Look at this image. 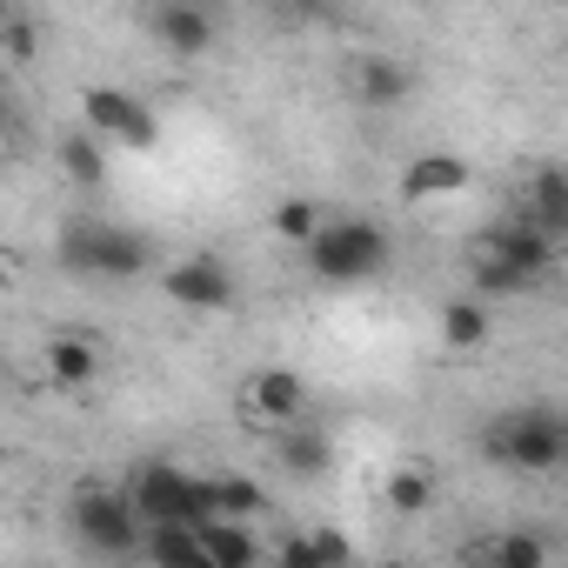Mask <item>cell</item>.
Segmentation results:
<instances>
[{"instance_id": "15", "label": "cell", "mask_w": 568, "mask_h": 568, "mask_svg": "<svg viewBox=\"0 0 568 568\" xmlns=\"http://www.w3.org/2000/svg\"><path fill=\"white\" fill-rule=\"evenodd\" d=\"M54 154H61V174H68L74 187H101V181H108V141H101L94 128L61 134V141H54Z\"/></svg>"}, {"instance_id": "17", "label": "cell", "mask_w": 568, "mask_h": 568, "mask_svg": "<svg viewBox=\"0 0 568 568\" xmlns=\"http://www.w3.org/2000/svg\"><path fill=\"white\" fill-rule=\"evenodd\" d=\"M488 335H495V322H488V302L462 295V302H448V308H442V342H448L455 355H475Z\"/></svg>"}, {"instance_id": "3", "label": "cell", "mask_w": 568, "mask_h": 568, "mask_svg": "<svg viewBox=\"0 0 568 568\" xmlns=\"http://www.w3.org/2000/svg\"><path fill=\"white\" fill-rule=\"evenodd\" d=\"M302 254L322 281H368L388 267V234L375 221H322V234Z\"/></svg>"}, {"instance_id": "22", "label": "cell", "mask_w": 568, "mask_h": 568, "mask_svg": "<svg viewBox=\"0 0 568 568\" xmlns=\"http://www.w3.org/2000/svg\"><path fill=\"white\" fill-rule=\"evenodd\" d=\"M322 221H328V214H322L315 201H302V194H295V201H281V207L267 214V227H274L281 241H288V247H308V241L322 234Z\"/></svg>"}, {"instance_id": "2", "label": "cell", "mask_w": 568, "mask_h": 568, "mask_svg": "<svg viewBox=\"0 0 568 568\" xmlns=\"http://www.w3.org/2000/svg\"><path fill=\"white\" fill-rule=\"evenodd\" d=\"M148 261H154V241L121 221H74L61 234V267H74V274L128 281V274H148Z\"/></svg>"}, {"instance_id": "9", "label": "cell", "mask_w": 568, "mask_h": 568, "mask_svg": "<svg viewBox=\"0 0 568 568\" xmlns=\"http://www.w3.org/2000/svg\"><path fill=\"white\" fill-rule=\"evenodd\" d=\"M154 41L181 61H201L214 48V14H207V0H161L154 8Z\"/></svg>"}, {"instance_id": "24", "label": "cell", "mask_w": 568, "mask_h": 568, "mask_svg": "<svg viewBox=\"0 0 568 568\" xmlns=\"http://www.w3.org/2000/svg\"><path fill=\"white\" fill-rule=\"evenodd\" d=\"M207 488H214V515H261L267 508V495L247 475H214Z\"/></svg>"}, {"instance_id": "25", "label": "cell", "mask_w": 568, "mask_h": 568, "mask_svg": "<svg viewBox=\"0 0 568 568\" xmlns=\"http://www.w3.org/2000/svg\"><path fill=\"white\" fill-rule=\"evenodd\" d=\"M288 14H295V21H328L335 0H288Z\"/></svg>"}, {"instance_id": "12", "label": "cell", "mask_w": 568, "mask_h": 568, "mask_svg": "<svg viewBox=\"0 0 568 568\" xmlns=\"http://www.w3.org/2000/svg\"><path fill=\"white\" fill-rule=\"evenodd\" d=\"M468 187V161L462 154H415L402 168V201H448Z\"/></svg>"}, {"instance_id": "11", "label": "cell", "mask_w": 568, "mask_h": 568, "mask_svg": "<svg viewBox=\"0 0 568 568\" xmlns=\"http://www.w3.org/2000/svg\"><path fill=\"white\" fill-rule=\"evenodd\" d=\"M41 362H48V375H54V388H88L94 375H101V362H108V348L94 342V335H48V348H41Z\"/></svg>"}, {"instance_id": "10", "label": "cell", "mask_w": 568, "mask_h": 568, "mask_svg": "<svg viewBox=\"0 0 568 568\" xmlns=\"http://www.w3.org/2000/svg\"><path fill=\"white\" fill-rule=\"evenodd\" d=\"M475 247H495L501 261H515V267H521V274H535V281H541V274L561 261V254H555V241H548V234H541L528 214H515V221H501V227L475 234Z\"/></svg>"}, {"instance_id": "7", "label": "cell", "mask_w": 568, "mask_h": 568, "mask_svg": "<svg viewBox=\"0 0 568 568\" xmlns=\"http://www.w3.org/2000/svg\"><path fill=\"white\" fill-rule=\"evenodd\" d=\"M81 114H88V128L101 134V141H121V148H154V134H161V121H154V108H141L128 88H88V101H81Z\"/></svg>"}, {"instance_id": "18", "label": "cell", "mask_w": 568, "mask_h": 568, "mask_svg": "<svg viewBox=\"0 0 568 568\" xmlns=\"http://www.w3.org/2000/svg\"><path fill=\"white\" fill-rule=\"evenodd\" d=\"M521 214L528 221H568V168L561 161H541L535 174H528V201H521Z\"/></svg>"}, {"instance_id": "23", "label": "cell", "mask_w": 568, "mask_h": 568, "mask_svg": "<svg viewBox=\"0 0 568 568\" xmlns=\"http://www.w3.org/2000/svg\"><path fill=\"white\" fill-rule=\"evenodd\" d=\"M475 555L495 561V568H541L548 561V541L541 535H495V541H475Z\"/></svg>"}, {"instance_id": "14", "label": "cell", "mask_w": 568, "mask_h": 568, "mask_svg": "<svg viewBox=\"0 0 568 568\" xmlns=\"http://www.w3.org/2000/svg\"><path fill=\"white\" fill-rule=\"evenodd\" d=\"M408 88H415V74L402 61H388V54H375V61L355 68V101H368V108H402Z\"/></svg>"}, {"instance_id": "1", "label": "cell", "mask_w": 568, "mask_h": 568, "mask_svg": "<svg viewBox=\"0 0 568 568\" xmlns=\"http://www.w3.org/2000/svg\"><path fill=\"white\" fill-rule=\"evenodd\" d=\"M481 455L515 475H555V468H568V415L555 402L508 408L481 428Z\"/></svg>"}, {"instance_id": "13", "label": "cell", "mask_w": 568, "mask_h": 568, "mask_svg": "<svg viewBox=\"0 0 568 568\" xmlns=\"http://www.w3.org/2000/svg\"><path fill=\"white\" fill-rule=\"evenodd\" d=\"M201 541H207V561L214 568H254L261 561V541L241 528V515H207L201 521Z\"/></svg>"}, {"instance_id": "6", "label": "cell", "mask_w": 568, "mask_h": 568, "mask_svg": "<svg viewBox=\"0 0 568 568\" xmlns=\"http://www.w3.org/2000/svg\"><path fill=\"white\" fill-rule=\"evenodd\" d=\"M161 295L187 315H221V308H234V267L214 254H181L161 267Z\"/></svg>"}, {"instance_id": "5", "label": "cell", "mask_w": 568, "mask_h": 568, "mask_svg": "<svg viewBox=\"0 0 568 568\" xmlns=\"http://www.w3.org/2000/svg\"><path fill=\"white\" fill-rule=\"evenodd\" d=\"M128 495H134L141 521H207L214 515V488L201 475L174 468V462H141Z\"/></svg>"}, {"instance_id": "21", "label": "cell", "mask_w": 568, "mask_h": 568, "mask_svg": "<svg viewBox=\"0 0 568 568\" xmlns=\"http://www.w3.org/2000/svg\"><path fill=\"white\" fill-rule=\"evenodd\" d=\"M274 561H355V541L335 535V528H315V535H295V541H281Z\"/></svg>"}, {"instance_id": "8", "label": "cell", "mask_w": 568, "mask_h": 568, "mask_svg": "<svg viewBox=\"0 0 568 568\" xmlns=\"http://www.w3.org/2000/svg\"><path fill=\"white\" fill-rule=\"evenodd\" d=\"M241 415L261 428H295V422H308V382L295 368H261L241 395Z\"/></svg>"}, {"instance_id": "16", "label": "cell", "mask_w": 568, "mask_h": 568, "mask_svg": "<svg viewBox=\"0 0 568 568\" xmlns=\"http://www.w3.org/2000/svg\"><path fill=\"white\" fill-rule=\"evenodd\" d=\"M281 468H288L295 481H315V475H328V462H335V448H328V435L322 428H308V422H295L288 435H281Z\"/></svg>"}, {"instance_id": "19", "label": "cell", "mask_w": 568, "mask_h": 568, "mask_svg": "<svg viewBox=\"0 0 568 568\" xmlns=\"http://www.w3.org/2000/svg\"><path fill=\"white\" fill-rule=\"evenodd\" d=\"M468 274H475L481 302H488V295H528V288H535V274H521V267L501 261L495 247H475V254H468Z\"/></svg>"}, {"instance_id": "20", "label": "cell", "mask_w": 568, "mask_h": 568, "mask_svg": "<svg viewBox=\"0 0 568 568\" xmlns=\"http://www.w3.org/2000/svg\"><path fill=\"white\" fill-rule=\"evenodd\" d=\"M388 508L395 515H428L435 508V468L428 462H402L388 475Z\"/></svg>"}, {"instance_id": "4", "label": "cell", "mask_w": 568, "mask_h": 568, "mask_svg": "<svg viewBox=\"0 0 568 568\" xmlns=\"http://www.w3.org/2000/svg\"><path fill=\"white\" fill-rule=\"evenodd\" d=\"M68 521H74V535L94 555H134L148 541V521H141V508H134L128 488H81L68 501Z\"/></svg>"}, {"instance_id": "26", "label": "cell", "mask_w": 568, "mask_h": 568, "mask_svg": "<svg viewBox=\"0 0 568 568\" xmlns=\"http://www.w3.org/2000/svg\"><path fill=\"white\" fill-rule=\"evenodd\" d=\"M8 48H14V61H28V54H34V28L14 21V28H8Z\"/></svg>"}]
</instances>
